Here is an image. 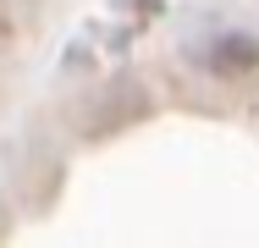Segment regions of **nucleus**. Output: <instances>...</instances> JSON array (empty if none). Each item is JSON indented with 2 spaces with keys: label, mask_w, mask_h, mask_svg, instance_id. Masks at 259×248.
<instances>
[{
  "label": "nucleus",
  "mask_w": 259,
  "mask_h": 248,
  "mask_svg": "<svg viewBox=\"0 0 259 248\" xmlns=\"http://www.w3.org/2000/svg\"><path fill=\"white\" fill-rule=\"evenodd\" d=\"M209 61H215V72L243 77L248 66H259V45H248V39H221V45L209 50Z\"/></svg>",
  "instance_id": "obj_1"
},
{
  "label": "nucleus",
  "mask_w": 259,
  "mask_h": 248,
  "mask_svg": "<svg viewBox=\"0 0 259 248\" xmlns=\"http://www.w3.org/2000/svg\"><path fill=\"white\" fill-rule=\"evenodd\" d=\"M11 45V6H6V0H0V50Z\"/></svg>",
  "instance_id": "obj_2"
}]
</instances>
